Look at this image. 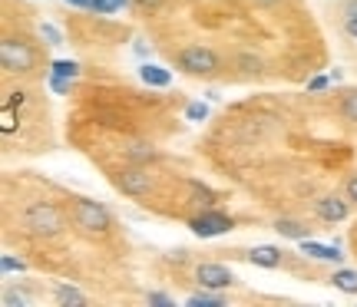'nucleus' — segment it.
<instances>
[{
  "mask_svg": "<svg viewBox=\"0 0 357 307\" xmlns=\"http://www.w3.org/2000/svg\"><path fill=\"white\" fill-rule=\"evenodd\" d=\"M20 225L33 238H56L66 231V212L50 198H33L20 212Z\"/></svg>",
  "mask_w": 357,
  "mask_h": 307,
  "instance_id": "f257e3e1",
  "label": "nucleus"
},
{
  "mask_svg": "<svg viewBox=\"0 0 357 307\" xmlns=\"http://www.w3.org/2000/svg\"><path fill=\"white\" fill-rule=\"evenodd\" d=\"M70 221H73V228L79 235H86V238H109V231H113V215H109V208L102 202H93V198H70Z\"/></svg>",
  "mask_w": 357,
  "mask_h": 307,
  "instance_id": "f03ea898",
  "label": "nucleus"
},
{
  "mask_svg": "<svg viewBox=\"0 0 357 307\" xmlns=\"http://www.w3.org/2000/svg\"><path fill=\"white\" fill-rule=\"evenodd\" d=\"M176 66L185 73V77H215L222 70V56H218L212 47H202V43H189L176 53Z\"/></svg>",
  "mask_w": 357,
  "mask_h": 307,
  "instance_id": "7ed1b4c3",
  "label": "nucleus"
},
{
  "mask_svg": "<svg viewBox=\"0 0 357 307\" xmlns=\"http://www.w3.org/2000/svg\"><path fill=\"white\" fill-rule=\"evenodd\" d=\"M113 185L123 195H129V198H146V195L155 189V179L149 175V166H132V162H126V166L113 175Z\"/></svg>",
  "mask_w": 357,
  "mask_h": 307,
  "instance_id": "20e7f679",
  "label": "nucleus"
},
{
  "mask_svg": "<svg viewBox=\"0 0 357 307\" xmlns=\"http://www.w3.org/2000/svg\"><path fill=\"white\" fill-rule=\"evenodd\" d=\"M0 66L3 73H30L37 66V53L26 40H13V37H3L0 43Z\"/></svg>",
  "mask_w": 357,
  "mask_h": 307,
  "instance_id": "39448f33",
  "label": "nucleus"
},
{
  "mask_svg": "<svg viewBox=\"0 0 357 307\" xmlns=\"http://www.w3.org/2000/svg\"><path fill=\"white\" fill-rule=\"evenodd\" d=\"M231 228H235V221L222 208H202L195 218H189V231L199 235V238H218V235H225Z\"/></svg>",
  "mask_w": 357,
  "mask_h": 307,
  "instance_id": "423d86ee",
  "label": "nucleus"
},
{
  "mask_svg": "<svg viewBox=\"0 0 357 307\" xmlns=\"http://www.w3.org/2000/svg\"><path fill=\"white\" fill-rule=\"evenodd\" d=\"M195 281L202 284V288H215V291H225L235 284V271L225 268V265H218V261H202L199 268H195Z\"/></svg>",
  "mask_w": 357,
  "mask_h": 307,
  "instance_id": "0eeeda50",
  "label": "nucleus"
},
{
  "mask_svg": "<svg viewBox=\"0 0 357 307\" xmlns=\"http://www.w3.org/2000/svg\"><path fill=\"white\" fill-rule=\"evenodd\" d=\"M314 215L321 221H328V225H337V221H344L351 215V198L347 195H321L314 202Z\"/></svg>",
  "mask_w": 357,
  "mask_h": 307,
  "instance_id": "6e6552de",
  "label": "nucleus"
},
{
  "mask_svg": "<svg viewBox=\"0 0 357 307\" xmlns=\"http://www.w3.org/2000/svg\"><path fill=\"white\" fill-rule=\"evenodd\" d=\"M298 248H301V255L314 258V261H331V265H341V261H344L337 244H321V242H314V238H301Z\"/></svg>",
  "mask_w": 357,
  "mask_h": 307,
  "instance_id": "1a4fd4ad",
  "label": "nucleus"
},
{
  "mask_svg": "<svg viewBox=\"0 0 357 307\" xmlns=\"http://www.w3.org/2000/svg\"><path fill=\"white\" fill-rule=\"evenodd\" d=\"M248 261H252L255 268L275 271V268H281V261H284V251H281L278 244H255V248L248 251Z\"/></svg>",
  "mask_w": 357,
  "mask_h": 307,
  "instance_id": "9d476101",
  "label": "nucleus"
},
{
  "mask_svg": "<svg viewBox=\"0 0 357 307\" xmlns=\"http://www.w3.org/2000/svg\"><path fill=\"white\" fill-rule=\"evenodd\" d=\"M159 159H162V152L155 149L153 142H132L126 149V162H132V166H153Z\"/></svg>",
  "mask_w": 357,
  "mask_h": 307,
  "instance_id": "9b49d317",
  "label": "nucleus"
},
{
  "mask_svg": "<svg viewBox=\"0 0 357 307\" xmlns=\"http://www.w3.org/2000/svg\"><path fill=\"white\" fill-rule=\"evenodd\" d=\"M139 79L146 83V86L166 90L169 83H172V70H166V66H159V63H142L139 66Z\"/></svg>",
  "mask_w": 357,
  "mask_h": 307,
  "instance_id": "f8f14e48",
  "label": "nucleus"
},
{
  "mask_svg": "<svg viewBox=\"0 0 357 307\" xmlns=\"http://www.w3.org/2000/svg\"><path fill=\"white\" fill-rule=\"evenodd\" d=\"M275 231H278L281 238H291V242L311 238V235H307V225L305 221H298V218H278V221H275Z\"/></svg>",
  "mask_w": 357,
  "mask_h": 307,
  "instance_id": "ddd939ff",
  "label": "nucleus"
},
{
  "mask_svg": "<svg viewBox=\"0 0 357 307\" xmlns=\"http://www.w3.org/2000/svg\"><path fill=\"white\" fill-rule=\"evenodd\" d=\"M185 304L189 307H225V294L215 291V288H202V291L185 297Z\"/></svg>",
  "mask_w": 357,
  "mask_h": 307,
  "instance_id": "4468645a",
  "label": "nucleus"
},
{
  "mask_svg": "<svg viewBox=\"0 0 357 307\" xmlns=\"http://www.w3.org/2000/svg\"><path fill=\"white\" fill-rule=\"evenodd\" d=\"M185 189H189V202H195V205H202V208H215V202H218V195L208 189V185H202V182H195V179H189L185 182Z\"/></svg>",
  "mask_w": 357,
  "mask_h": 307,
  "instance_id": "2eb2a0df",
  "label": "nucleus"
},
{
  "mask_svg": "<svg viewBox=\"0 0 357 307\" xmlns=\"http://www.w3.org/2000/svg\"><path fill=\"white\" fill-rule=\"evenodd\" d=\"M53 294H56V304H63V307H83L89 301L79 288H73V284H56L53 288Z\"/></svg>",
  "mask_w": 357,
  "mask_h": 307,
  "instance_id": "dca6fc26",
  "label": "nucleus"
},
{
  "mask_svg": "<svg viewBox=\"0 0 357 307\" xmlns=\"http://www.w3.org/2000/svg\"><path fill=\"white\" fill-rule=\"evenodd\" d=\"M331 284L341 291V294H354L357 297V271L354 268H334Z\"/></svg>",
  "mask_w": 357,
  "mask_h": 307,
  "instance_id": "f3484780",
  "label": "nucleus"
},
{
  "mask_svg": "<svg viewBox=\"0 0 357 307\" xmlns=\"http://www.w3.org/2000/svg\"><path fill=\"white\" fill-rule=\"evenodd\" d=\"M337 116L344 119L347 126H357V90H344L337 100Z\"/></svg>",
  "mask_w": 357,
  "mask_h": 307,
  "instance_id": "a211bd4d",
  "label": "nucleus"
},
{
  "mask_svg": "<svg viewBox=\"0 0 357 307\" xmlns=\"http://www.w3.org/2000/svg\"><path fill=\"white\" fill-rule=\"evenodd\" d=\"M185 119H189V123H205V119H208V102L192 100L189 106H185Z\"/></svg>",
  "mask_w": 357,
  "mask_h": 307,
  "instance_id": "6ab92c4d",
  "label": "nucleus"
},
{
  "mask_svg": "<svg viewBox=\"0 0 357 307\" xmlns=\"http://www.w3.org/2000/svg\"><path fill=\"white\" fill-rule=\"evenodd\" d=\"M50 73L66 77V79H77L79 77V63H73V60H56V63L50 66Z\"/></svg>",
  "mask_w": 357,
  "mask_h": 307,
  "instance_id": "aec40b11",
  "label": "nucleus"
},
{
  "mask_svg": "<svg viewBox=\"0 0 357 307\" xmlns=\"http://www.w3.org/2000/svg\"><path fill=\"white\" fill-rule=\"evenodd\" d=\"M40 37L47 40V47H63V33L53 24H40Z\"/></svg>",
  "mask_w": 357,
  "mask_h": 307,
  "instance_id": "412c9836",
  "label": "nucleus"
},
{
  "mask_svg": "<svg viewBox=\"0 0 357 307\" xmlns=\"http://www.w3.org/2000/svg\"><path fill=\"white\" fill-rule=\"evenodd\" d=\"M0 271H3V274H13V271H17V274H24L26 265L20 261V258H13V255H0Z\"/></svg>",
  "mask_w": 357,
  "mask_h": 307,
  "instance_id": "4be33fe9",
  "label": "nucleus"
},
{
  "mask_svg": "<svg viewBox=\"0 0 357 307\" xmlns=\"http://www.w3.org/2000/svg\"><path fill=\"white\" fill-rule=\"evenodd\" d=\"M13 129H17V116H13L10 106H3V113H0V132H3V136H10Z\"/></svg>",
  "mask_w": 357,
  "mask_h": 307,
  "instance_id": "5701e85b",
  "label": "nucleus"
},
{
  "mask_svg": "<svg viewBox=\"0 0 357 307\" xmlns=\"http://www.w3.org/2000/svg\"><path fill=\"white\" fill-rule=\"evenodd\" d=\"M238 66H242L245 73H261V60L252 56V53H242V56H238Z\"/></svg>",
  "mask_w": 357,
  "mask_h": 307,
  "instance_id": "b1692460",
  "label": "nucleus"
},
{
  "mask_svg": "<svg viewBox=\"0 0 357 307\" xmlns=\"http://www.w3.org/2000/svg\"><path fill=\"white\" fill-rule=\"evenodd\" d=\"M89 10L100 13V17H109V13H116V3L113 0H89Z\"/></svg>",
  "mask_w": 357,
  "mask_h": 307,
  "instance_id": "393cba45",
  "label": "nucleus"
},
{
  "mask_svg": "<svg viewBox=\"0 0 357 307\" xmlns=\"http://www.w3.org/2000/svg\"><path fill=\"white\" fill-rule=\"evenodd\" d=\"M70 86H73V79H66V77H56V73H50V90H53V93L66 96V93H70Z\"/></svg>",
  "mask_w": 357,
  "mask_h": 307,
  "instance_id": "a878e982",
  "label": "nucleus"
},
{
  "mask_svg": "<svg viewBox=\"0 0 357 307\" xmlns=\"http://www.w3.org/2000/svg\"><path fill=\"white\" fill-rule=\"evenodd\" d=\"M331 83H334L331 73H328V77H311V79H307V90H311V93H324Z\"/></svg>",
  "mask_w": 357,
  "mask_h": 307,
  "instance_id": "bb28decb",
  "label": "nucleus"
},
{
  "mask_svg": "<svg viewBox=\"0 0 357 307\" xmlns=\"http://www.w3.org/2000/svg\"><path fill=\"white\" fill-rule=\"evenodd\" d=\"M146 301H149V304H159V307H176V301H172L169 294H162V291H149Z\"/></svg>",
  "mask_w": 357,
  "mask_h": 307,
  "instance_id": "cd10ccee",
  "label": "nucleus"
},
{
  "mask_svg": "<svg viewBox=\"0 0 357 307\" xmlns=\"http://www.w3.org/2000/svg\"><path fill=\"white\" fill-rule=\"evenodd\" d=\"M3 307H26V297H24V294H13V291H7V294H3Z\"/></svg>",
  "mask_w": 357,
  "mask_h": 307,
  "instance_id": "c85d7f7f",
  "label": "nucleus"
},
{
  "mask_svg": "<svg viewBox=\"0 0 357 307\" xmlns=\"http://www.w3.org/2000/svg\"><path fill=\"white\" fill-rule=\"evenodd\" d=\"M344 195L351 198V205H357V175H351V179L344 182Z\"/></svg>",
  "mask_w": 357,
  "mask_h": 307,
  "instance_id": "c756f323",
  "label": "nucleus"
},
{
  "mask_svg": "<svg viewBox=\"0 0 357 307\" xmlns=\"http://www.w3.org/2000/svg\"><path fill=\"white\" fill-rule=\"evenodd\" d=\"M132 7H139V10H159L162 0H132Z\"/></svg>",
  "mask_w": 357,
  "mask_h": 307,
  "instance_id": "7c9ffc66",
  "label": "nucleus"
},
{
  "mask_svg": "<svg viewBox=\"0 0 357 307\" xmlns=\"http://www.w3.org/2000/svg\"><path fill=\"white\" fill-rule=\"evenodd\" d=\"M341 26H344L347 37H354V40H357V17H344V20H341Z\"/></svg>",
  "mask_w": 357,
  "mask_h": 307,
  "instance_id": "2f4dec72",
  "label": "nucleus"
},
{
  "mask_svg": "<svg viewBox=\"0 0 357 307\" xmlns=\"http://www.w3.org/2000/svg\"><path fill=\"white\" fill-rule=\"evenodd\" d=\"M3 106H17V109H20V106H24V93H7V100H3Z\"/></svg>",
  "mask_w": 357,
  "mask_h": 307,
  "instance_id": "473e14b6",
  "label": "nucleus"
},
{
  "mask_svg": "<svg viewBox=\"0 0 357 307\" xmlns=\"http://www.w3.org/2000/svg\"><path fill=\"white\" fill-rule=\"evenodd\" d=\"M252 7H258V10H271V7H278V3H284V0H248Z\"/></svg>",
  "mask_w": 357,
  "mask_h": 307,
  "instance_id": "72a5a7b5",
  "label": "nucleus"
},
{
  "mask_svg": "<svg viewBox=\"0 0 357 307\" xmlns=\"http://www.w3.org/2000/svg\"><path fill=\"white\" fill-rule=\"evenodd\" d=\"M66 7H77V10H89V0H63Z\"/></svg>",
  "mask_w": 357,
  "mask_h": 307,
  "instance_id": "f704fd0d",
  "label": "nucleus"
},
{
  "mask_svg": "<svg viewBox=\"0 0 357 307\" xmlns=\"http://www.w3.org/2000/svg\"><path fill=\"white\" fill-rule=\"evenodd\" d=\"M344 17H357V0H344Z\"/></svg>",
  "mask_w": 357,
  "mask_h": 307,
  "instance_id": "c9c22d12",
  "label": "nucleus"
},
{
  "mask_svg": "<svg viewBox=\"0 0 357 307\" xmlns=\"http://www.w3.org/2000/svg\"><path fill=\"white\" fill-rule=\"evenodd\" d=\"M113 3H116V10H119V7H129L132 0H113Z\"/></svg>",
  "mask_w": 357,
  "mask_h": 307,
  "instance_id": "e433bc0d",
  "label": "nucleus"
}]
</instances>
